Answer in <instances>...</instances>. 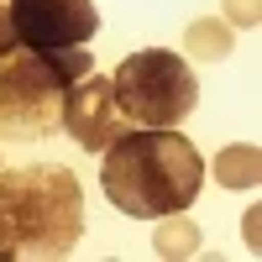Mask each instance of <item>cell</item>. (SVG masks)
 <instances>
[{"mask_svg":"<svg viewBox=\"0 0 262 262\" xmlns=\"http://www.w3.org/2000/svg\"><path fill=\"white\" fill-rule=\"evenodd\" d=\"M0 168H6V163H0Z\"/></svg>","mask_w":262,"mask_h":262,"instance_id":"12","label":"cell"},{"mask_svg":"<svg viewBox=\"0 0 262 262\" xmlns=\"http://www.w3.org/2000/svg\"><path fill=\"white\" fill-rule=\"evenodd\" d=\"M231 27L226 21H189V32H184V53L189 58H200V63H221L231 58Z\"/></svg>","mask_w":262,"mask_h":262,"instance_id":"9","label":"cell"},{"mask_svg":"<svg viewBox=\"0 0 262 262\" xmlns=\"http://www.w3.org/2000/svg\"><path fill=\"white\" fill-rule=\"evenodd\" d=\"M126 126L131 121L121 116L116 84L105 74H84V79H74L69 90H63V121H58V131H69L84 152H105Z\"/></svg>","mask_w":262,"mask_h":262,"instance_id":"6","label":"cell"},{"mask_svg":"<svg viewBox=\"0 0 262 262\" xmlns=\"http://www.w3.org/2000/svg\"><path fill=\"white\" fill-rule=\"evenodd\" d=\"M95 74L90 48L37 53L11 42L0 53V142H42L63 121V90Z\"/></svg>","mask_w":262,"mask_h":262,"instance_id":"3","label":"cell"},{"mask_svg":"<svg viewBox=\"0 0 262 262\" xmlns=\"http://www.w3.org/2000/svg\"><path fill=\"white\" fill-rule=\"evenodd\" d=\"M100 189L131 221H163L205 189V158L173 126H126L100 152Z\"/></svg>","mask_w":262,"mask_h":262,"instance_id":"1","label":"cell"},{"mask_svg":"<svg viewBox=\"0 0 262 262\" xmlns=\"http://www.w3.org/2000/svg\"><path fill=\"white\" fill-rule=\"evenodd\" d=\"M11 32L21 48L58 53V48H90V37L100 32L95 0H6Z\"/></svg>","mask_w":262,"mask_h":262,"instance_id":"5","label":"cell"},{"mask_svg":"<svg viewBox=\"0 0 262 262\" xmlns=\"http://www.w3.org/2000/svg\"><path fill=\"white\" fill-rule=\"evenodd\" d=\"M111 84H116L121 116L131 126H179L194 111V100H200L194 69L179 53H168V48H137V53H126Z\"/></svg>","mask_w":262,"mask_h":262,"instance_id":"4","label":"cell"},{"mask_svg":"<svg viewBox=\"0 0 262 262\" xmlns=\"http://www.w3.org/2000/svg\"><path fill=\"white\" fill-rule=\"evenodd\" d=\"M152 252H158L163 262H179V257H194L200 252V226L189 221V215H163L158 231H152Z\"/></svg>","mask_w":262,"mask_h":262,"instance_id":"8","label":"cell"},{"mask_svg":"<svg viewBox=\"0 0 262 262\" xmlns=\"http://www.w3.org/2000/svg\"><path fill=\"white\" fill-rule=\"evenodd\" d=\"M242 236H247V247H252V252L262 247V231H257V205H252V210L242 215Z\"/></svg>","mask_w":262,"mask_h":262,"instance_id":"11","label":"cell"},{"mask_svg":"<svg viewBox=\"0 0 262 262\" xmlns=\"http://www.w3.org/2000/svg\"><path fill=\"white\" fill-rule=\"evenodd\" d=\"M257 21H262V0H226V27L257 32Z\"/></svg>","mask_w":262,"mask_h":262,"instance_id":"10","label":"cell"},{"mask_svg":"<svg viewBox=\"0 0 262 262\" xmlns=\"http://www.w3.org/2000/svg\"><path fill=\"white\" fill-rule=\"evenodd\" d=\"M210 173H215V184H221V189H257V184H262V152H257V142L221 147V152H215V163H210Z\"/></svg>","mask_w":262,"mask_h":262,"instance_id":"7","label":"cell"},{"mask_svg":"<svg viewBox=\"0 0 262 262\" xmlns=\"http://www.w3.org/2000/svg\"><path fill=\"white\" fill-rule=\"evenodd\" d=\"M84 242V189L69 168H6L0 173V262L69 257Z\"/></svg>","mask_w":262,"mask_h":262,"instance_id":"2","label":"cell"}]
</instances>
